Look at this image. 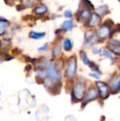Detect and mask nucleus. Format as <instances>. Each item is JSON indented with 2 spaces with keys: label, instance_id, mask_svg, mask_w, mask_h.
Here are the masks:
<instances>
[{
  "label": "nucleus",
  "instance_id": "1",
  "mask_svg": "<svg viewBox=\"0 0 120 121\" xmlns=\"http://www.w3.org/2000/svg\"><path fill=\"white\" fill-rule=\"evenodd\" d=\"M86 85L84 82H78L74 87V97L78 100H81L85 94Z\"/></svg>",
  "mask_w": 120,
  "mask_h": 121
},
{
  "label": "nucleus",
  "instance_id": "2",
  "mask_svg": "<svg viewBox=\"0 0 120 121\" xmlns=\"http://www.w3.org/2000/svg\"><path fill=\"white\" fill-rule=\"evenodd\" d=\"M46 73L47 74L49 77L52 79L54 81H59L61 79V74L55 68V65L54 64V62H51L48 64Z\"/></svg>",
  "mask_w": 120,
  "mask_h": 121
},
{
  "label": "nucleus",
  "instance_id": "3",
  "mask_svg": "<svg viewBox=\"0 0 120 121\" xmlns=\"http://www.w3.org/2000/svg\"><path fill=\"white\" fill-rule=\"evenodd\" d=\"M76 71V60L74 57L69 59L66 69V74L69 77H73Z\"/></svg>",
  "mask_w": 120,
  "mask_h": 121
},
{
  "label": "nucleus",
  "instance_id": "4",
  "mask_svg": "<svg viewBox=\"0 0 120 121\" xmlns=\"http://www.w3.org/2000/svg\"><path fill=\"white\" fill-rule=\"evenodd\" d=\"M96 85L99 89L100 94L102 99H106L109 96V88L106 83L103 82H97Z\"/></svg>",
  "mask_w": 120,
  "mask_h": 121
},
{
  "label": "nucleus",
  "instance_id": "5",
  "mask_svg": "<svg viewBox=\"0 0 120 121\" xmlns=\"http://www.w3.org/2000/svg\"><path fill=\"white\" fill-rule=\"evenodd\" d=\"M111 91L114 94L118 92L120 90V76L114 77L110 82Z\"/></svg>",
  "mask_w": 120,
  "mask_h": 121
},
{
  "label": "nucleus",
  "instance_id": "6",
  "mask_svg": "<svg viewBox=\"0 0 120 121\" xmlns=\"http://www.w3.org/2000/svg\"><path fill=\"white\" fill-rule=\"evenodd\" d=\"M110 28L105 25H103V26H101L97 31V35L99 38H107L109 34H110Z\"/></svg>",
  "mask_w": 120,
  "mask_h": 121
},
{
  "label": "nucleus",
  "instance_id": "7",
  "mask_svg": "<svg viewBox=\"0 0 120 121\" xmlns=\"http://www.w3.org/2000/svg\"><path fill=\"white\" fill-rule=\"evenodd\" d=\"M100 23V17L99 16V15H98L96 13H93L91 15L88 25L90 26H95L98 25Z\"/></svg>",
  "mask_w": 120,
  "mask_h": 121
},
{
  "label": "nucleus",
  "instance_id": "8",
  "mask_svg": "<svg viewBox=\"0 0 120 121\" xmlns=\"http://www.w3.org/2000/svg\"><path fill=\"white\" fill-rule=\"evenodd\" d=\"M98 97V92L94 88H91L88 92L87 96H86V101H89L91 100H94Z\"/></svg>",
  "mask_w": 120,
  "mask_h": 121
},
{
  "label": "nucleus",
  "instance_id": "9",
  "mask_svg": "<svg viewBox=\"0 0 120 121\" xmlns=\"http://www.w3.org/2000/svg\"><path fill=\"white\" fill-rule=\"evenodd\" d=\"M73 27H74V21L72 20L65 21L62 25V28L65 31L71 30Z\"/></svg>",
  "mask_w": 120,
  "mask_h": 121
},
{
  "label": "nucleus",
  "instance_id": "10",
  "mask_svg": "<svg viewBox=\"0 0 120 121\" xmlns=\"http://www.w3.org/2000/svg\"><path fill=\"white\" fill-rule=\"evenodd\" d=\"M72 46H73V43L70 39L66 38L64 40V49L66 51H70L72 48Z\"/></svg>",
  "mask_w": 120,
  "mask_h": 121
},
{
  "label": "nucleus",
  "instance_id": "11",
  "mask_svg": "<svg viewBox=\"0 0 120 121\" xmlns=\"http://www.w3.org/2000/svg\"><path fill=\"white\" fill-rule=\"evenodd\" d=\"M29 35L32 38H34V39H40V38H44L45 35V33H36V32H34V31H31Z\"/></svg>",
  "mask_w": 120,
  "mask_h": 121
},
{
  "label": "nucleus",
  "instance_id": "12",
  "mask_svg": "<svg viewBox=\"0 0 120 121\" xmlns=\"http://www.w3.org/2000/svg\"><path fill=\"white\" fill-rule=\"evenodd\" d=\"M80 56L81 58L83 61V62L86 65H89L91 64V61L89 60V59L88 58V57L86 56V54L83 52V51H81L80 52Z\"/></svg>",
  "mask_w": 120,
  "mask_h": 121
},
{
  "label": "nucleus",
  "instance_id": "13",
  "mask_svg": "<svg viewBox=\"0 0 120 121\" xmlns=\"http://www.w3.org/2000/svg\"><path fill=\"white\" fill-rule=\"evenodd\" d=\"M108 10V6L107 5H103V6H99L98 9H97V12L100 14V15H103V14H105Z\"/></svg>",
  "mask_w": 120,
  "mask_h": 121
},
{
  "label": "nucleus",
  "instance_id": "14",
  "mask_svg": "<svg viewBox=\"0 0 120 121\" xmlns=\"http://www.w3.org/2000/svg\"><path fill=\"white\" fill-rule=\"evenodd\" d=\"M47 10V7L44 5H42L40 6L36 7L35 9V12L37 14H42V13H44L45 12H46Z\"/></svg>",
  "mask_w": 120,
  "mask_h": 121
},
{
  "label": "nucleus",
  "instance_id": "15",
  "mask_svg": "<svg viewBox=\"0 0 120 121\" xmlns=\"http://www.w3.org/2000/svg\"><path fill=\"white\" fill-rule=\"evenodd\" d=\"M7 26H8V24H7L6 21L0 20V35L3 34L5 32L6 29L7 28Z\"/></svg>",
  "mask_w": 120,
  "mask_h": 121
},
{
  "label": "nucleus",
  "instance_id": "16",
  "mask_svg": "<svg viewBox=\"0 0 120 121\" xmlns=\"http://www.w3.org/2000/svg\"><path fill=\"white\" fill-rule=\"evenodd\" d=\"M90 16H91V12L88 10H84L81 13V15H80L81 18L83 20L87 19Z\"/></svg>",
  "mask_w": 120,
  "mask_h": 121
},
{
  "label": "nucleus",
  "instance_id": "17",
  "mask_svg": "<svg viewBox=\"0 0 120 121\" xmlns=\"http://www.w3.org/2000/svg\"><path fill=\"white\" fill-rule=\"evenodd\" d=\"M110 50L117 55H120V46L114 45L113 47H110Z\"/></svg>",
  "mask_w": 120,
  "mask_h": 121
},
{
  "label": "nucleus",
  "instance_id": "18",
  "mask_svg": "<svg viewBox=\"0 0 120 121\" xmlns=\"http://www.w3.org/2000/svg\"><path fill=\"white\" fill-rule=\"evenodd\" d=\"M89 65H90L91 69L93 71L95 72L96 73H97V72H98V73H101V72L100 71L98 67L95 64H94V63H93V62H91V64H90Z\"/></svg>",
  "mask_w": 120,
  "mask_h": 121
},
{
  "label": "nucleus",
  "instance_id": "19",
  "mask_svg": "<svg viewBox=\"0 0 120 121\" xmlns=\"http://www.w3.org/2000/svg\"><path fill=\"white\" fill-rule=\"evenodd\" d=\"M60 50H61V45L59 44V45H57L54 47V50H53V54H54V56H57L60 52Z\"/></svg>",
  "mask_w": 120,
  "mask_h": 121
},
{
  "label": "nucleus",
  "instance_id": "20",
  "mask_svg": "<svg viewBox=\"0 0 120 121\" xmlns=\"http://www.w3.org/2000/svg\"><path fill=\"white\" fill-rule=\"evenodd\" d=\"M102 55L106 56L108 59H110L112 62H113V57H112V55H111V53H110V52H109L108 51H107V50H104V51L103 52V53H102Z\"/></svg>",
  "mask_w": 120,
  "mask_h": 121
},
{
  "label": "nucleus",
  "instance_id": "21",
  "mask_svg": "<svg viewBox=\"0 0 120 121\" xmlns=\"http://www.w3.org/2000/svg\"><path fill=\"white\" fill-rule=\"evenodd\" d=\"M72 16H73V13L70 10H67L64 12V16L66 18H71Z\"/></svg>",
  "mask_w": 120,
  "mask_h": 121
},
{
  "label": "nucleus",
  "instance_id": "22",
  "mask_svg": "<svg viewBox=\"0 0 120 121\" xmlns=\"http://www.w3.org/2000/svg\"><path fill=\"white\" fill-rule=\"evenodd\" d=\"M109 44L113 45H120V42L117 41V40H110V41H109Z\"/></svg>",
  "mask_w": 120,
  "mask_h": 121
},
{
  "label": "nucleus",
  "instance_id": "23",
  "mask_svg": "<svg viewBox=\"0 0 120 121\" xmlns=\"http://www.w3.org/2000/svg\"><path fill=\"white\" fill-rule=\"evenodd\" d=\"M47 48H48V45L46 44V45H45L44 46H42V47H41L40 48H39L38 50H39V51H45V50H47Z\"/></svg>",
  "mask_w": 120,
  "mask_h": 121
},
{
  "label": "nucleus",
  "instance_id": "24",
  "mask_svg": "<svg viewBox=\"0 0 120 121\" xmlns=\"http://www.w3.org/2000/svg\"><path fill=\"white\" fill-rule=\"evenodd\" d=\"M101 49L100 48H94L93 49V53L94 54H98V53H100L101 52Z\"/></svg>",
  "mask_w": 120,
  "mask_h": 121
},
{
  "label": "nucleus",
  "instance_id": "25",
  "mask_svg": "<svg viewBox=\"0 0 120 121\" xmlns=\"http://www.w3.org/2000/svg\"><path fill=\"white\" fill-rule=\"evenodd\" d=\"M90 76L92 77H94L95 79H100V77L98 74H90Z\"/></svg>",
  "mask_w": 120,
  "mask_h": 121
},
{
  "label": "nucleus",
  "instance_id": "26",
  "mask_svg": "<svg viewBox=\"0 0 120 121\" xmlns=\"http://www.w3.org/2000/svg\"><path fill=\"white\" fill-rule=\"evenodd\" d=\"M30 68H31L30 65H28V66L25 67V71H29V70L30 69Z\"/></svg>",
  "mask_w": 120,
  "mask_h": 121
}]
</instances>
